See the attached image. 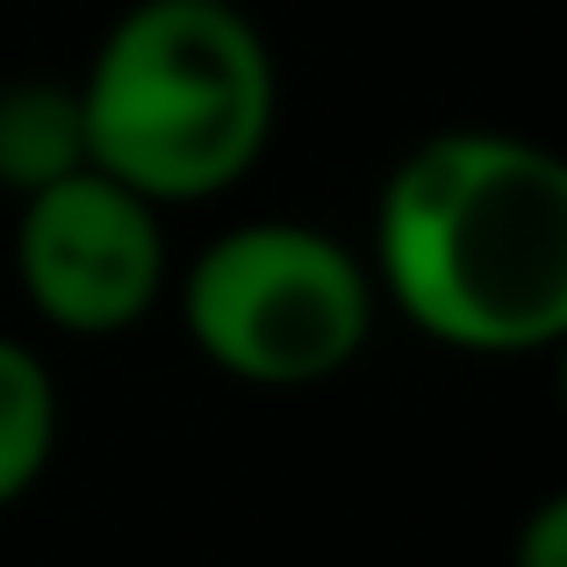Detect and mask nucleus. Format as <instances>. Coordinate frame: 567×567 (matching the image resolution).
<instances>
[{
    "label": "nucleus",
    "instance_id": "3",
    "mask_svg": "<svg viewBox=\"0 0 567 567\" xmlns=\"http://www.w3.org/2000/svg\"><path fill=\"white\" fill-rule=\"evenodd\" d=\"M173 317L216 374L245 388H323L367 352L381 288L367 251L302 216H251L173 266Z\"/></svg>",
    "mask_w": 567,
    "mask_h": 567
},
{
    "label": "nucleus",
    "instance_id": "7",
    "mask_svg": "<svg viewBox=\"0 0 567 567\" xmlns=\"http://www.w3.org/2000/svg\"><path fill=\"white\" fill-rule=\"evenodd\" d=\"M511 567H567V496H539L511 532Z\"/></svg>",
    "mask_w": 567,
    "mask_h": 567
},
{
    "label": "nucleus",
    "instance_id": "6",
    "mask_svg": "<svg viewBox=\"0 0 567 567\" xmlns=\"http://www.w3.org/2000/svg\"><path fill=\"white\" fill-rule=\"evenodd\" d=\"M58 424H65V402H58L51 360L29 338L0 331V511H14L51 474Z\"/></svg>",
    "mask_w": 567,
    "mask_h": 567
},
{
    "label": "nucleus",
    "instance_id": "8",
    "mask_svg": "<svg viewBox=\"0 0 567 567\" xmlns=\"http://www.w3.org/2000/svg\"><path fill=\"white\" fill-rule=\"evenodd\" d=\"M223 8H245V0H223Z\"/></svg>",
    "mask_w": 567,
    "mask_h": 567
},
{
    "label": "nucleus",
    "instance_id": "5",
    "mask_svg": "<svg viewBox=\"0 0 567 567\" xmlns=\"http://www.w3.org/2000/svg\"><path fill=\"white\" fill-rule=\"evenodd\" d=\"M94 166L86 158V109L72 80H43V72H22V80H0V194H37L65 173Z\"/></svg>",
    "mask_w": 567,
    "mask_h": 567
},
{
    "label": "nucleus",
    "instance_id": "2",
    "mask_svg": "<svg viewBox=\"0 0 567 567\" xmlns=\"http://www.w3.org/2000/svg\"><path fill=\"white\" fill-rule=\"evenodd\" d=\"M72 86L86 109V158L158 208L245 187L280 130L274 43L223 0L123 8Z\"/></svg>",
    "mask_w": 567,
    "mask_h": 567
},
{
    "label": "nucleus",
    "instance_id": "1",
    "mask_svg": "<svg viewBox=\"0 0 567 567\" xmlns=\"http://www.w3.org/2000/svg\"><path fill=\"white\" fill-rule=\"evenodd\" d=\"M367 274L424 346L539 360L567 338V166L517 130H431L374 194Z\"/></svg>",
    "mask_w": 567,
    "mask_h": 567
},
{
    "label": "nucleus",
    "instance_id": "4",
    "mask_svg": "<svg viewBox=\"0 0 567 567\" xmlns=\"http://www.w3.org/2000/svg\"><path fill=\"white\" fill-rule=\"evenodd\" d=\"M14 288L29 317L65 338H123L173 288L166 208L80 166L14 202Z\"/></svg>",
    "mask_w": 567,
    "mask_h": 567
}]
</instances>
